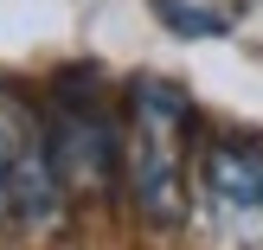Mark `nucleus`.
<instances>
[{"instance_id": "obj_2", "label": "nucleus", "mask_w": 263, "mask_h": 250, "mask_svg": "<svg viewBox=\"0 0 263 250\" xmlns=\"http://www.w3.org/2000/svg\"><path fill=\"white\" fill-rule=\"evenodd\" d=\"M39 116H45V141H51V167H58L64 199H77V193L97 199L122 180V122L109 116L90 71H64Z\"/></svg>"}, {"instance_id": "obj_5", "label": "nucleus", "mask_w": 263, "mask_h": 250, "mask_svg": "<svg viewBox=\"0 0 263 250\" xmlns=\"http://www.w3.org/2000/svg\"><path fill=\"white\" fill-rule=\"evenodd\" d=\"M154 13H167V20H180L193 39H212V32H225V26L212 20V13H199V7H180V0H154Z\"/></svg>"}, {"instance_id": "obj_1", "label": "nucleus", "mask_w": 263, "mask_h": 250, "mask_svg": "<svg viewBox=\"0 0 263 250\" xmlns=\"http://www.w3.org/2000/svg\"><path fill=\"white\" fill-rule=\"evenodd\" d=\"M122 186L154 231H180L193 205V103L167 77H135L122 109Z\"/></svg>"}, {"instance_id": "obj_3", "label": "nucleus", "mask_w": 263, "mask_h": 250, "mask_svg": "<svg viewBox=\"0 0 263 250\" xmlns=\"http://www.w3.org/2000/svg\"><path fill=\"white\" fill-rule=\"evenodd\" d=\"M64 205L39 103L0 84V231H51Z\"/></svg>"}, {"instance_id": "obj_4", "label": "nucleus", "mask_w": 263, "mask_h": 250, "mask_svg": "<svg viewBox=\"0 0 263 250\" xmlns=\"http://www.w3.org/2000/svg\"><path fill=\"white\" fill-rule=\"evenodd\" d=\"M199 205L231 250H263V148L212 135L199 148Z\"/></svg>"}]
</instances>
